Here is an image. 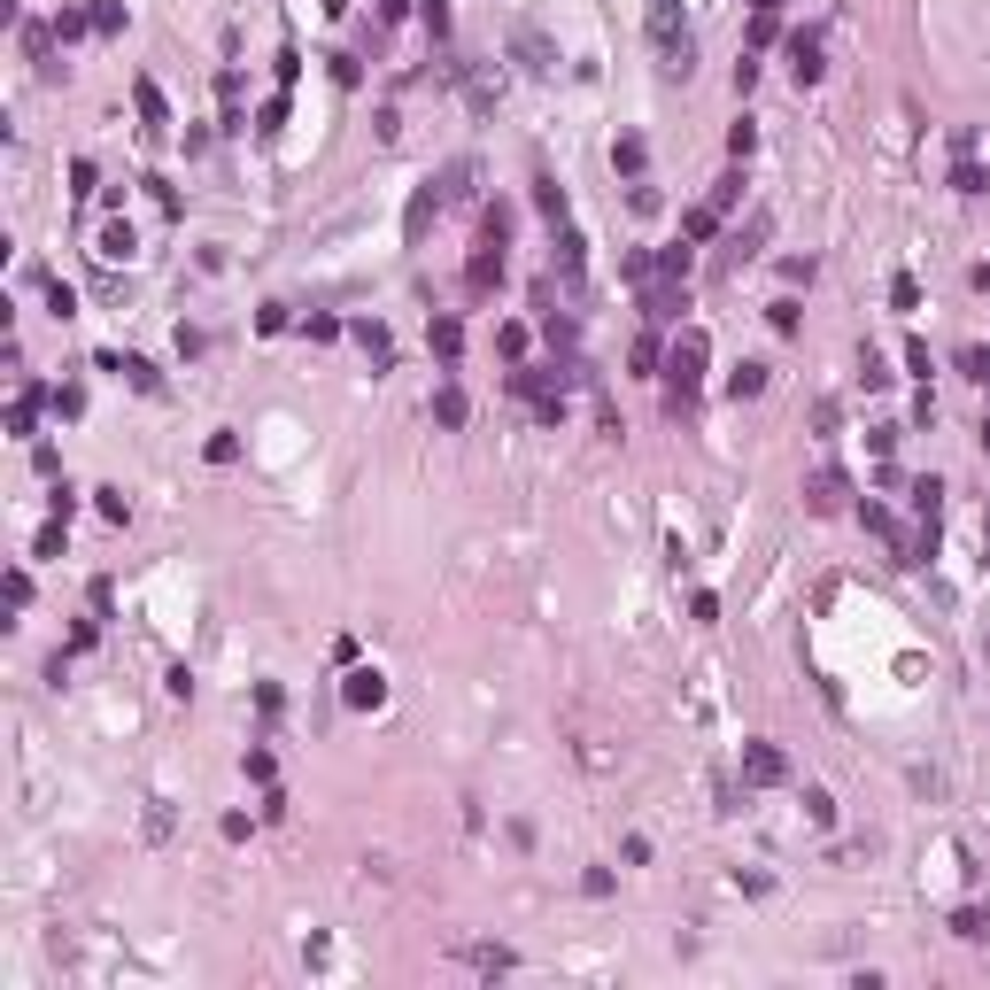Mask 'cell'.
<instances>
[{
  "label": "cell",
  "mask_w": 990,
  "mask_h": 990,
  "mask_svg": "<svg viewBox=\"0 0 990 990\" xmlns=\"http://www.w3.org/2000/svg\"><path fill=\"white\" fill-rule=\"evenodd\" d=\"M859 387H867V395H882V387H890V364H882L874 349H859Z\"/></svg>",
  "instance_id": "d6986e66"
},
{
  "label": "cell",
  "mask_w": 990,
  "mask_h": 990,
  "mask_svg": "<svg viewBox=\"0 0 990 990\" xmlns=\"http://www.w3.org/2000/svg\"><path fill=\"white\" fill-rule=\"evenodd\" d=\"M751 16H782V0H751Z\"/></svg>",
  "instance_id": "d6a6232c"
},
{
  "label": "cell",
  "mask_w": 990,
  "mask_h": 990,
  "mask_svg": "<svg viewBox=\"0 0 990 990\" xmlns=\"http://www.w3.org/2000/svg\"><path fill=\"white\" fill-rule=\"evenodd\" d=\"M449 960L472 967V975H511V952H503V944H457Z\"/></svg>",
  "instance_id": "5b68a950"
},
{
  "label": "cell",
  "mask_w": 990,
  "mask_h": 990,
  "mask_svg": "<svg viewBox=\"0 0 990 990\" xmlns=\"http://www.w3.org/2000/svg\"><path fill=\"white\" fill-rule=\"evenodd\" d=\"M704 356H712V341H704L697 325H681V341H673V356H666V410H673V418L697 403V387H704Z\"/></svg>",
  "instance_id": "6da1fadb"
},
{
  "label": "cell",
  "mask_w": 990,
  "mask_h": 990,
  "mask_svg": "<svg viewBox=\"0 0 990 990\" xmlns=\"http://www.w3.org/2000/svg\"><path fill=\"white\" fill-rule=\"evenodd\" d=\"M534 202H542V209H550V225H565V194H557V186H550V178H534Z\"/></svg>",
  "instance_id": "603a6c76"
},
{
  "label": "cell",
  "mask_w": 990,
  "mask_h": 990,
  "mask_svg": "<svg viewBox=\"0 0 990 990\" xmlns=\"http://www.w3.org/2000/svg\"><path fill=\"white\" fill-rule=\"evenodd\" d=\"M743 782H751V789H774V782H789V758H782V743H743Z\"/></svg>",
  "instance_id": "7a4b0ae2"
},
{
  "label": "cell",
  "mask_w": 990,
  "mask_h": 990,
  "mask_svg": "<svg viewBox=\"0 0 990 990\" xmlns=\"http://www.w3.org/2000/svg\"><path fill=\"white\" fill-rule=\"evenodd\" d=\"M356 341H364V356H372V364H387V325L364 318V325H356Z\"/></svg>",
  "instance_id": "44dd1931"
},
{
  "label": "cell",
  "mask_w": 990,
  "mask_h": 990,
  "mask_svg": "<svg viewBox=\"0 0 990 990\" xmlns=\"http://www.w3.org/2000/svg\"><path fill=\"white\" fill-rule=\"evenodd\" d=\"M93 256H101V263H124V256H132V225H101Z\"/></svg>",
  "instance_id": "4fadbf2b"
},
{
  "label": "cell",
  "mask_w": 990,
  "mask_h": 990,
  "mask_svg": "<svg viewBox=\"0 0 990 990\" xmlns=\"http://www.w3.org/2000/svg\"><path fill=\"white\" fill-rule=\"evenodd\" d=\"M240 457V434H209V465H233Z\"/></svg>",
  "instance_id": "484cf974"
},
{
  "label": "cell",
  "mask_w": 990,
  "mask_h": 990,
  "mask_svg": "<svg viewBox=\"0 0 990 990\" xmlns=\"http://www.w3.org/2000/svg\"><path fill=\"white\" fill-rule=\"evenodd\" d=\"M612 163H619V171H627V178H642V163H650V147H642L635 132H627V140L612 147Z\"/></svg>",
  "instance_id": "ac0fdd59"
},
{
  "label": "cell",
  "mask_w": 990,
  "mask_h": 990,
  "mask_svg": "<svg viewBox=\"0 0 990 990\" xmlns=\"http://www.w3.org/2000/svg\"><path fill=\"white\" fill-rule=\"evenodd\" d=\"M403 8H410V0H379V16H387V24H395V16H403Z\"/></svg>",
  "instance_id": "1f68e13d"
},
{
  "label": "cell",
  "mask_w": 990,
  "mask_h": 990,
  "mask_svg": "<svg viewBox=\"0 0 990 990\" xmlns=\"http://www.w3.org/2000/svg\"><path fill=\"white\" fill-rule=\"evenodd\" d=\"M101 519L124 526V519H132V495H124V488H101Z\"/></svg>",
  "instance_id": "cb8c5ba5"
},
{
  "label": "cell",
  "mask_w": 990,
  "mask_h": 990,
  "mask_svg": "<svg viewBox=\"0 0 990 990\" xmlns=\"http://www.w3.org/2000/svg\"><path fill=\"white\" fill-rule=\"evenodd\" d=\"M913 511L936 526V511H944V488H936V480H913Z\"/></svg>",
  "instance_id": "ffe728a7"
},
{
  "label": "cell",
  "mask_w": 990,
  "mask_h": 990,
  "mask_svg": "<svg viewBox=\"0 0 990 990\" xmlns=\"http://www.w3.org/2000/svg\"><path fill=\"white\" fill-rule=\"evenodd\" d=\"M728 395H735V403L766 395V364H735V372H728Z\"/></svg>",
  "instance_id": "5bb4252c"
},
{
  "label": "cell",
  "mask_w": 990,
  "mask_h": 990,
  "mask_svg": "<svg viewBox=\"0 0 990 990\" xmlns=\"http://www.w3.org/2000/svg\"><path fill=\"white\" fill-rule=\"evenodd\" d=\"M101 372H117V379H132V387H140V395H155V387H163V379H155V364H147V356H101Z\"/></svg>",
  "instance_id": "8992f818"
},
{
  "label": "cell",
  "mask_w": 990,
  "mask_h": 990,
  "mask_svg": "<svg viewBox=\"0 0 990 990\" xmlns=\"http://www.w3.org/2000/svg\"><path fill=\"white\" fill-rule=\"evenodd\" d=\"M341 704H349V712H379V704H387L379 666H349V673H341Z\"/></svg>",
  "instance_id": "277c9868"
},
{
  "label": "cell",
  "mask_w": 990,
  "mask_h": 990,
  "mask_svg": "<svg viewBox=\"0 0 990 990\" xmlns=\"http://www.w3.org/2000/svg\"><path fill=\"white\" fill-rule=\"evenodd\" d=\"M39 403H47V395H39V387H16V410H8V434H39Z\"/></svg>",
  "instance_id": "ba28073f"
},
{
  "label": "cell",
  "mask_w": 990,
  "mask_h": 990,
  "mask_svg": "<svg viewBox=\"0 0 990 990\" xmlns=\"http://www.w3.org/2000/svg\"><path fill=\"white\" fill-rule=\"evenodd\" d=\"M782 47H789V78H797V86H820V70H828V62H820V31L805 24V31H789Z\"/></svg>",
  "instance_id": "3957f363"
},
{
  "label": "cell",
  "mask_w": 990,
  "mask_h": 990,
  "mask_svg": "<svg viewBox=\"0 0 990 990\" xmlns=\"http://www.w3.org/2000/svg\"><path fill=\"white\" fill-rule=\"evenodd\" d=\"M782 39V16H751V47H774Z\"/></svg>",
  "instance_id": "83f0119b"
},
{
  "label": "cell",
  "mask_w": 990,
  "mask_h": 990,
  "mask_svg": "<svg viewBox=\"0 0 990 990\" xmlns=\"http://www.w3.org/2000/svg\"><path fill=\"white\" fill-rule=\"evenodd\" d=\"M952 936H960V944H990V905H960V913H952Z\"/></svg>",
  "instance_id": "9c48e42d"
},
{
  "label": "cell",
  "mask_w": 990,
  "mask_h": 990,
  "mask_svg": "<svg viewBox=\"0 0 990 990\" xmlns=\"http://www.w3.org/2000/svg\"><path fill=\"white\" fill-rule=\"evenodd\" d=\"M132 101H140V124H147V132H163V124H171V109H163V93L147 86V78L132 86Z\"/></svg>",
  "instance_id": "9a60e30c"
},
{
  "label": "cell",
  "mask_w": 990,
  "mask_h": 990,
  "mask_svg": "<svg viewBox=\"0 0 990 990\" xmlns=\"http://www.w3.org/2000/svg\"><path fill=\"white\" fill-rule=\"evenodd\" d=\"M967 279H975V294H990V263H975V271H967Z\"/></svg>",
  "instance_id": "4dcf8cb0"
},
{
  "label": "cell",
  "mask_w": 990,
  "mask_h": 990,
  "mask_svg": "<svg viewBox=\"0 0 990 990\" xmlns=\"http://www.w3.org/2000/svg\"><path fill=\"white\" fill-rule=\"evenodd\" d=\"M47 310H55V318H70V310H78V294L62 287V279H47Z\"/></svg>",
  "instance_id": "f1b7e54d"
},
{
  "label": "cell",
  "mask_w": 990,
  "mask_h": 990,
  "mask_svg": "<svg viewBox=\"0 0 990 990\" xmlns=\"http://www.w3.org/2000/svg\"><path fill=\"white\" fill-rule=\"evenodd\" d=\"M465 387H434V426H449V434H457V426H465Z\"/></svg>",
  "instance_id": "8fae6325"
},
{
  "label": "cell",
  "mask_w": 990,
  "mask_h": 990,
  "mask_svg": "<svg viewBox=\"0 0 990 990\" xmlns=\"http://www.w3.org/2000/svg\"><path fill=\"white\" fill-rule=\"evenodd\" d=\"M519 55H526V70H550V47H542V31H519Z\"/></svg>",
  "instance_id": "7402d4cb"
},
{
  "label": "cell",
  "mask_w": 990,
  "mask_h": 990,
  "mask_svg": "<svg viewBox=\"0 0 990 990\" xmlns=\"http://www.w3.org/2000/svg\"><path fill=\"white\" fill-rule=\"evenodd\" d=\"M983 550H990V511H983Z\"/></svg>",
  "instance_id": "836d02e7"
},
{
  "label": "cell",
  "mask_w": 990,
  "mask_h": 990,
  "mask_svg": "<svg viewBox=\"0 0 990 990\" xmlns=\"http://www.w3.org/2000/svg\"><path fill=\"white\" fill-rule=\"evenodd\" d=\"M47 31H55V39H86V31H93V8H62Z\"/></svg>",
  "instance_id": "e0dca14e"
},
{
  "label": "cell",
  "mask_w": 990,
  "mask_h": 990,
  "mask_svg": "<svg viewBox=\"0 0 990 990\" xmlns=\"http://www.w3.org/2000/svg\"><path fill=\"white\" fill-rule=\"evenodd\" d=\"M712 233H720V209H712V202H697L689 217H681V240H689V248H697V240H712Z\"/></svg>",
  "instance_id": "7c38bea8"
},
{
  "label": "cell",
  "mask_w": 990,
  "mask_h": 990,
  "mask_svg": "<svg viewBox=\"0 0 990 990\" xmlns=\"http://www.w3.org/2000/svg\"><path fill=\"white\" fill-rule=\"evenodd\" d=\"M805 813H813L820 828H828V820H836V797H828V789H805Z\"/></svg>",
  "instance_id": "4316f807"
},
{
  "label": "cell",
  "mask_w": 990,
  "mask_h": 990,
  "mask_svg": "<svg viewBox=\"0 0 990 990\" xmlns=\"http://www.w3.org/2000/svg\"><path fill=\"white\" fill-rule=\"evenodd\" d=\"M952 194H990V171L975 163V155H960V163H952Z\"/></svg>",
  "instance_id": "2e32d148"
},
{
  "label": "cell",
  "mask_w": 990,
  "mask_h": 990,
  "mask_svg": "<svg viewBox=\"0 0 990 990\" xmlns=\"http://www.w3.org/2000/svg\"><path fill=\"white\" fill-rule=\"evenodd\" d=\"M426 341H434L441 364H457V349H465V325H457V318H434V325H426Z\"/></svg>",
  "instance_id": "30bf717a"
},
{
  "label": "cell",
  "mask_w": 990,
  "mask_h": 990,
  "mask_svg": "<svg viewBox=\"0 0 990 990\" xmlns=\"http://www.w3.org/2000/svg\"><path fill=\"white\" fill-rule=\"evenodd\" d=\"M983 449H990V418H983Z\"/></svg>",
  "instance_id": "e575fe53"
},
{
  "label": "cell",
  "mask_w": 990,
  "mask_h": 990,
  "mask_svg": "<svg viewBox=\"0 0 990 990\" xmlns=\"http://www.w3.org/2000/svg\"><path fill=\"white\" fill-rule=\"evenodd\" d=\"M805 503H813L820 519H828V511H844V472H813V488H805Z\"/></svg>",
  "instance_id": "52a82bcc"
},
{
  "label": "cell",
  "mask_w": 990,
  "mask_h": 990,
  "mask_svg": "<svg viewBox=\"0 0 990 990\" xmlns=\"http://www.w3.org/2000/svg\"><path fill=\"white\" fill-rule=\"evenodd\" d=\"M751 147H758V124L743 117V124H735V132H728V155H735V163H743V155H751Z\"/></svg>",
  "instance_id": "d4e9b609"
},
{
  "label": "cell",
  "mask_w": 990,
  "mask_h": 990,
  "mask_svg": "<svg viewBox=\"0 0 990 990\" xmlns=\"http://www.w3.org/2000/svg\"><path fill=\"white\" fill-rule=\"evenodd\" d=\"M913 302H921V287H913V279L898 271V279H890V310H913Z\"/></svg>",
  "instance_id": "f546056e"
},
{
  "label": "cell",
  "mask_w": 990,
  "mask_h": 990,
  "mask_svg": "<svg viewBox=\"0 0 990 990\" xmlns=\"http://www.w3.org/2000/svg\"><path fill=\"white\" fill-rule=\"evenodd\" d=\"M983 387H990V372H983Z\"/></svg>",
  "instance_id": "d590c367"
}]
</instances>
